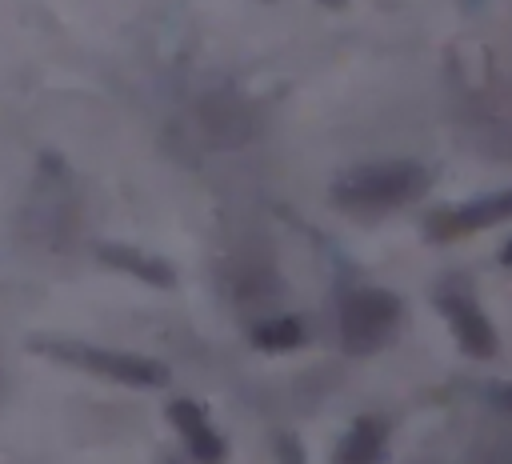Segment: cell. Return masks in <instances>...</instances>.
<instances>
[{"label": "cell", "mask_w": 512, "mask_h": 464, "mask_svg": "<svg viewBox=\"0 0 512 464\" xmlns=\"http://www.w3.org/2000/svg\"><path fill=\"white\" fill-rule=\"evenodd\" d=\"M328 4H340V0H328Z\"/></svg>", "instance_id": "cell-12"}, {"label": "cell", "mask_w": 512, "mask_h": 464, "mask_svg": "<svg viewBox=\"0 0 512 464\" xmlns=\"http://www.w3.org/2000/svg\"><path fill=\"white\" fill-rule=\"evenodd\" d=\"M40 352L64 360V364H76V368H88V372H100V376H112L120 384H140V388H156L168 380V372L156 364V360H144V356H128V352H108V348H92V344H68V340H40L36 344Z\"/></svg>", "instance_id": "cell-3"}, {"label": "cell", "mask_w": 512, "mask_h": 464, "mask_svg": "<svg viewBox=\"0 0 512 464\" xmlns=\"http://www.w3.org/2000/svg\"><path fill=\"white\" fill-rule=\"evenodd\" d=\"M504 220H512V188L492 192V196H476L460 208L436 212L428 220V232H432V240H456V236H468V232H480V228H492Z\"/></svg>", "instance_id": "cell-4"}, {"label": "cell", "mask_w": 512, "mask_h": 464, "mask_svg": "<svg viewBox=\"0 0 512 464\" xmlns=\"http://www.w3.org/2000/svg\"><path fill=\"white\" fill-rule=\"evenodd\" d=\"M500 256H504V264L512 268V244H504V252H500Z\"/></svg>", "instance_id": "cell-11"}, {"label": "cell", "mask_w": 512, "mask_h": 464, "mask_svg": "<svg viewBox=\"0 0 512 464\" xmlns=\"http://www.w3.org/2000/svg\"><path fill=\"white\" fill-rule=\"evenodd\" d=\"M384 452V424L376 416H364L352 424V432L340 440L332 464H376Z\"/></svg>", "instance_id": "cell-7"}, {"label": "cell", "mask_w": 512, "mask_h": 464, "mask_svg": "<svg viewBox=\"0 0 512 464\" xmlns=\"http://www.w3.org/2000/svg\"><path fill=\"white\" fill-rule=\"evenodd\" d=\"M400 328V300L384 288H356L340 304V340L352 356L380 352Z\"/></svg>", "instance_id": "cell-2"}, {"label": "cell", "mask_w": 512, "mask_h": 464, "mask_svg": "<svg viewBox=\"0 0 512 464\" xmlns=\"http://www.w3.org/2000/svg\"><path fill=\"white\" fill-rule=\"evenodd\" d=\"M100 256L108 264H116V268L148 280V284H164V288L172 284V268L160 264V260H152V256H144V252H136V248H100Z\"/></svg>", "instance_id": "cell-8"}, {"label": "cell", "mask_w": 512, "mask_h": 464, "mask_svg": "<svg viewBox=\"0 0 512 464\" xmlns=\"http://www.w3.org/2000/svg\"><path fill=\"white\" fill-rule=\"evenodd\" d=\"M304 340V328L300 320L292 316H280V320H264L252 328V344L256 348H268V352H284V348H296Z\"/></svg>", "instance_id": "cell-9"}, {"label": "cell", "mask_w": 512, "mask_h": 464, "mask_svg": "<svg viewBox=\"0 0 512 464\" xmlns=\"http://www.w3.org/2000/svg\"><path fill=\"white\" fill-rule=\"evenodd\" d=\"M168 416H172L176 432L184 436V444L192 448V456H200V460H208V464H216V460L224 456V440L216 436V428L208 424V416H204L192 400H176V404L168 408Z\"/></svg>", "instance_id": "cell-6"}, {"label": "cell", "mask_w": 512, "mask_h": 464, "mask_svg": "<svg viewBox=\"0 0 512 464\" xmlns=\"http://www.w3.org/2000/svg\"><path fill=\"white\" fill-rule=\"evenodd\" d=\"M428 188V172L416 160H380L348 168L332 184V200L348 212H388L416 200Z\"/></svg>", "instance_id": "cell-1"}, {"label": "cell", "mask_w": 512, "mask_h": 464, "mask_svg": "<svg viewBox=\"0 0 512 464\" xmlns=\"http://www.w3.org/2000/svg\"><path fill=\"white\" fill-rule=\"evenodd\" d=\"M436 304H440V312L448 316V324H452V332H456V340H460V348H464L468 356H480V360L496 356V332H492L488 316L476 308V300H472L468 292H456V288L448 284V288L436 296Z\"/></svg>", "instance_id": "cell-5"}, {"label": "cell", "mask_w": 512, "mask_h": 464, "mask_svg": "<svg viewBox=\"0 0 512 464\" xmlns=\"http://www.w3.org/2000/svg\"><path fill=\"white\" fill-rule=\"evenodd\" d=\"M284 464H304V452H300L296 436H288V440H284Z\"/></svg>", "instance_id": "cell-10"}]
</instances>
